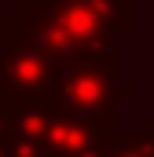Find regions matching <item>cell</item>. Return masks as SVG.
Here are the masks:
<instances>
[{"label": "cell", "mask_w": 154, "mask_h": 157, "mask_svg": "<svg viewBox=\"0 0 154 157\" xmlns=\"http://www.w3.org/2000/svg\"><path fill=\"white\" fill-rule=\"evenodd\" d=\"M147 135L154 139V113H151V124H147Z\"/></svg>", "instance_id": "obj_5"}, {"label": "cell", "mask_w": 154, "mask_h": 157, "mask_svg": "<svg viewBox=\"0 0 154 157\" xmlns=\"http://www.w3.org/2000/svg\"><path fill=\"white\" fill-rule=\"evenodd\" d=\"M0 157H40V150L22 143V139H15V135H7L0 128Z\"/></svg>", "instance_id": "obj_4"}, {"label": "cell", "mask_w": 154, "mask_h": 157, "mask_svg": "<svg viewBox=\"0 0 154 157\" xmlns=\"http://www.w3.org/2000/svg\"><path fill=\"white\" fill-rule=\"evenodd\" d=\"M59 62L37 48H7L0 51V102L30 106L48 102L59 80Z\"/></svg>", "instance_id": "obj_2"}, {"label": "cell", "mask_w": 154, "mask_h": 157, "mask_svg": "<svg viewBox=\"0 0 154 157\" xmlns=\"http://www.w3.org/2000/svg\"><path fill=\"white\" fill-rule=\"evenodd\" d=\"M110 157H154V139L147 135V128L143 132H121L117 150Z\"/></svg>", "instance_id": "obj_3"}, {"label": "cell", "mask_w": 154, "mask_h": 157, "mask_svg": "<svg viewBox=\"0 0 154 157\" xmlns=\"http://www.w3.org/2000/svg\"><path fill=\"white\" fill-rule=\"evenodd\" d=\"M128 99H132V84L117 77V66L74 62L59 70L55 91L48 102L74 121H110L114 110Z\"/></svg>", "instance_id": "obj_1"}]
</instances>
